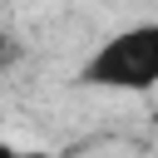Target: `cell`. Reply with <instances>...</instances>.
Returning a JSON list of instances; mask_svg holds the SVG:
<instances>
[{"label":"cell","instance_id":"7a4b0ae2","mask_svg":"<svg viewBox=\"0 0 158 158\" xmlns=\"http://www.w3.org/2000/svg\"><path fill=\"white\" fill-rule=\"evenodd\" d=\"M20 54H25V44H20V40H15V35L0 25V64H15Z\"/></svg>","mask_w":158,"mask_h":158},{"label":"cell","instance_id":"3957f363","mask_svg":"<svg viewBox=\"0 0 158 158\" xmlns=\"http://www.w3.org/2000/svg\"><path fill=\"white\" fill-rule=\"evenodd\" d=\"M0 158H20V148H15V143H5V138H0Z\"/></svg>","mask_w":158,"mask_h":158},{"label":"cell","instance_id":"6da1fadb","mask_svg":"<svg viewBox=\"0 0 158 158\" xmlns=\"http://www.w3.org/2000/svg\"><path fill=\"white\" fill-rule=\"evenodd\" d=\"M84 89L109 94H148L158 89V20H138L99 40V49L79 64Z\"/></svg>","mask_w":158,"mask_h":158}]
</instances>
